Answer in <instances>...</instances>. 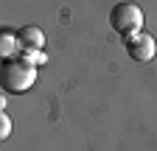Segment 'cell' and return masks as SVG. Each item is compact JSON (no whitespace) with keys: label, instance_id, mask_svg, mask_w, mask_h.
<instances>
[{"label":"cell","instance_id":"8992f818","mask_svg":"<svg viewBox=\"0 0 157 151\" xmlns=\"http://www.w3.org/2000/svg\"><path fill=\"white\" fill-rule=\"evenodd\" d=\"M20 59H25L28 64L39 67V64H45V62H48V56H45L42 50H23V56H20Z\"/></svg>","mask_w":157,"mask_h":151},{"label":"cell","instance_id":"7a4b0ae2","mask_svg":"<svg viewBox=\"0 0 157 151\" xmlns=\"http://www.w3.org/2000/svg\"><path fill=\"white\" fill-rule=\"evenodd\" d=\"M109 25L121 34V36H132L143 31V9L137 3H118L109 11Z\"/></svg>","mask_w":157,"mask_h":151},{"label":"cell","instance_id":"6da1fadb","mask_svg":"<svg viewBox=\"0 0 157 151\" xmlns=\"http://www.w3.org/2000/svg\"><path fill=\"white\" fill-rule=\"evenodd\" d=\"M34 81H36V67L28 64L25 59H6L3 62V90L6 92L20 95V92L31 90Z\"/></svg>","mask_w":157,"mask_h":151},{"label":"cell","instance_id":"52a82bcc","mask_svg":"<svg viewBox=\"0 0 157 151\" xmlns=\"http://www.w3.org/2000/svg\"><path fill=\"white\" fill-rule=\"evenodd\" d=\"M11 134V120H9V115H6V112H3V118H0V137H9Z\"/></svg>","mask_w":157,"mask_h":151},{"label":"cell","instance_id":"5b68a950","mask_svg":"<svg viewBox=\"0 0 157 151\" xmlns=\"http://www.w3.org/2000/svg\"><path fill=\"white\" fill-rule=\"evenodd\" d=\"M20 48H23V42H20L17 31H3V34H0V53H3L6 59H20V56H17Z\"/></svg>","mask_w":157,"mask_h":151},{"label":"cell","instance_id":"3957f363","mask_svg":"<svg viewBox=\"0 0 157 151\" xmlns=\"http://www.w3.org/2000/svg\"><path fill=\"white\" fill-rule=\"evenodd\" d=\"M124 45H126L129 59H135V62H151V59H154V53H157V42H154V36L146 34V31L132 34V36H124Z\"/></svg>","mask_w":157,"mask_h":151},{"label":"cell","instance_id":"277c9868","mask_svg":"<svg viewBox=\"0 0 157 151\" xmlns=\"http://www.w3.org/2000/svg\"><path fill=\"white\" fill-rule=\"evenodd\" d=\"M17 36H20V42H23V50H42L45 48V34L36 25H23L17 31Z\"/></svg>","mask_w":157,"mask_h":151}]
</instances>
